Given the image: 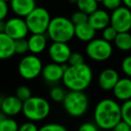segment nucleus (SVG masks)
<instances>
[{"instance_id":"obj_16","label":"nucleus","mask_w":131,"mask_h":131,"mask_svg":"<svg viewBox=\"0 0 131 131\" xmlns=\"http://www.w3.org/2000/svg\"><path fill=\"white\" fill-rule=\"evenodd\" d=\"M9 6L12 12L22 18H25L37 7L35 0H11Z\"/></svg>"},{"instance_id":"obj_13","label":"nucleus","mask_w":131,"mask_h":131,"mask_svg":"<svg viewBox=\"0 0 131 131\" xmlns=\"http://www.w3.org/2000/svg\"><path fill=\"white\" fill-rule=\"evenodd\" d=\"M119 78V75L117 70L110 68H105L98 77L99 87L103 91H112Z\"/></svg>"},{"instance_id":"obj_24","label":"nucleus","mask_w":131,"mask_h":131,"mask_svg":"<svg viewBox=\"0 0 131 131\" xmlns=\"http://www.w3.org/2000/svg\"><path fill=\"white\" fill-rule=\"evenodd\" d=\"M121 119L131 127V100L121 104Z\"/></svg>"},{"instance_id":"obj_39","label":"nucleus","mask_w":131,"mask_h":131,"mask_svg":"<svg viewBox=\"0 0 131 131\" xmlns=\"http://www.w3.org/2000/svg\"><path fill=\"white\" fill-rule=\"evenodd\" d=\"M5 27H6V22L0 21V32H5Z\"/></svg>"},{"instance_id":"obj_22","label":"nucleus","mask_w":131,"mask_h":131,"mask_svg":"<svg viewBox=\"0 0 131 131\" xmlns=\"http://www.w3.org/2000/svg\"><path fill=\"white\" fill-rule=\"evenodd\" d=\"M19 125L12 117L0 113V131H18Z\"/></svg>"},{"instance_id":"obj_21","label":"nucleus","mask_w":131,"mask_h":131,"mask_svg":"<svg viewBox=\"0 0 131 131\" xmlns=\"http://www.w3.org/2000/svg\"><path fill=\"white\" fill-rule=\"evenodd\" d=\"M113 42L115 47L120 51L131 50V33L129 31L118 32Z\"/></svg>"},{"instance_id":"obj_11","label":"nucleus","mask_w":131,"mask_h":131,"mask_svg":"<svg viewBox=\"0 0 131 131\" xmlns=\"http://www.w3.org/2000/svg\"><path fill=\"white\" fill-rule=\"evenodd\" d=\"M48 54L52 62L64 65L68 64V59L72 54V49L68 43L52 42L48 49Z\"/></svg>"},{"instance_id":"obj_7","label":"nucleus","mask_w":131,"mask_h":131,"mask_svg":"<svg viewBox=\"0 0 131 131\" xmlns=\"http://www.w3.org/2000/svg\"><path fill=\"white\" fill-rule=\"evenodd\" d=\"M85 53L90 59L96 62H103L112 56L113 47L111 42L102 38H94L86 44Z\"/></svg>"},{"instance_id":"obj_36","label":"nucleus","mask_w":131,"mask_h":131,"mask_svg":"<svg viewBox=\"0 0 131 131\" xmlns=\"http://www.w3.org/2000/svg\"><path fill=\"white\" fill-rule=\"evenodd\" d=\"M77 131H99V127H97L95 123L85 122V123H83L78 127V130Z\"/></svg>"},{"instance_id":"obj_2","label":"nucleus","mask_w":131,"mask_h":131,"mask_svg":"<svg viewBox=\"0 0 131 131\" xmlns=\"http://www.w3.org/2000/svg\"><path fill=\"white\" fill-rule=\"evenodd\" d=\"M93 78V72L90 66L84 63L78 66H69L64 72V85L69 91L84 92L90 86Z\"/></svg>"},{"instance_id":"obj_41","label":"nucleus","mask_w":131,"mask_h":131,"mask_svg":"<svg viewBox=\"0 0 131 131\" xmlns=\"http://www.w3.org/2000/svg\"><path fill=\"white\" fill-rule=\"evenodd\" d=\"M4 1H6V2H10L11 0H4Z\"/></svg>"},{"instance_id":"obj_12","label":"nucleus","mask_w":131,"mask_h":131,"mask_svg":"<svg viewBox=\"0 0 131 131\" xmlns=\"http://www.w3.org/2000/svg\"><path fill=\"white\" fill-rule=\"evenodd\" d=\"M23 104L24 102H22L16 95L6 96L0 102L1 112L7 117H15L22 112Z\"/></svg>"},{"instance_id":"obj_25","label":"nucleus","mask_w":131,"mask_h":131,"mask_svg":"<svg viewBox=\"0 0 131 131\" xmlns=\"http://www.w3.org/2000/svg\"><path fill=\"white\" fill-rule=\"evenodd\" d=\"M66 94H67L66 91L60 86H55L49 92L50 99L55 102H63Z\"/></svg>"},{"instance_id":"obj_26","label":"nucleus","mask_w":131,"mask_h":131,"mask_svg":"<svg viewBox=\"0 0 131 131\" xmlns=\"http://www.w3.org/2000/svg\"><path fill=\"white\" fill-rule=\"evenodd\" d=\"M15 54L24 55L29 51L28 40L26 39H20L15 40Z\"/></svg>"},{"instance_id":"obj_27","label":"nucleus","mask_w":131,"mask_h":131,"mask_svg":"<svg viewBox=\"0 0 131 131\" xmlns=\"http://www.w3.org/2000/svg\"><path fill=\"white\" fill-rule=\"evenodd\" d=\"M102 39L109 42H112L114 41V40L116 39L117 35H118V31L112 27V26L110 24L109 26L105 28V29L102 30Z\"/></svg>"},{"instance_id":"obj_23","label":"nucleus","mask_w":131,"mask_h":131,"mask_svg":"<svg viewBox=\"0 0 131 131\" xmlns=\"http://www.w3.org/2000/svg\"><path fill=\"white\" fill-rule=\"evenodd\" d=\"M75 4L79 11H82L87 15H90L99 8V3L96 0H77Z\"/></svg>"},{"instance_id":"obj_5","label":"nucleus","mask_w":131,"mask_h":131,"mask_svg":"<svg viewBox=\"0 0 131 131\" xmlns=\"http://www.w3.org/2000/svg\"><path fill=\"white\" fill-rule=\"evenodd\" d=\"M62 103L66 112L73 118L84 116L89 109V99L84 92H68Z\"/></svg>"},{"instance_id":"obj_4","label":"nucleus","mask_w":131,"mask_h":131,"mask_svg":"<svg viewBox=\"0 0 131 131\" xmlns=\"http://www.w3.org/2000/svg\"><path fill=\"white\" fill-rule=\"evenodd\" d=\"M50 104L45 98L40 96H31L23 104L22 113L29 121H42L50 113Z\"/></svg>"},{"instance_id":"obj_43","label":"nucleus","mask_w":131,"mask_h":131,"mask_svg":"<svg viewBox=\"0 0 131 131\" xmlns=\"http://www.w3.org/2000/svg\"><path fill=\"white\" fill-rule=\"evenodd\" d=\"M130 131H131V130H130Z\"/></svg>"},{"instance_id":"obj_18","label":"nucleus","mask_w":131,"mask_h":131,"mask_svg":"<svg viewBox=\"0 0 131 131\" xmlns=\"http://www.w3.org/2000/svg\"><path fill=\"white\" fill-rule=\"evenodd\" d=\"M15 54V40L6 32H0V60L9 59Z\"/></svg>"},{"instance_id":"obj_32","label":"nucleus","mask_w":131,"mask_h":131,"mask_svg":"<svg viewBox=\"0 0 131 131\" xmlns=\"http://www.w3.org/2000/svg\"><path fill=\"white\" fill-rule=\"evenodd\" d=\"M39 131H68L63 125L58 123H49L39 128Z\"/></svg>"},{"instance_id":"obj_19","label":"nucleus","mask_w":131,"mask_h":131,"mask_svg":"<svg viewBox=\"0 0 131 131\" xmlns=\"http://www.w3.org/2000/svg\"><path fill=\"white\" fill-rule=\"evenodd\" d=\"M28 46L31 54L39 55L46 49L48 45L47 34H31L28 38Z\"/></svg>"},{"instance_id":"obj_1","label":"nucleus","mask_w":131,"mask_h":131,"mask_svg":"<svg viewBox=\"0 0 131 131\" xmlns=\"http://www.w3.org/2000/svg\"><path fill=\"white\" fill-rule=\"evenodd\" d=\"M93 120L96 126L102 130H112L121 121V105L111 98L101 100L93 111Z\"/></svg>"},{"instance_id":"obj_33","label":"nucleus","mask_w":131,"mask_h":131,"mask_svg":"<svg viewBox=\"0 0 131 131\" xmlns=\"http://www.w3.org/2000/svg\"><path fill=\"white\" fill-rule=\"evenodd\" d=\"M84 63V58L79 52H72L68 64L69 66H78Z\"/></svg>"},{"instance_id":"obj_9","label":"nucleus","mask_w":131,"mask_h":131,"mask_svg":"<svg viewBox=\"0 0 131 131\" xmlns=\"http://www.w3.org/2000/svg\"><path fill=\"white\" fill-rule=\"evenodd\" d=\"M111 25L118 32H127L131 30V10L124 6L111 14Z\"/></svg>"},{"instance_id":"obj_29","label":"nucleus","mask_w":131,"mask_h":131,"mask_svg":"<svg viewBox=\"0 0 131 131\" xmlns=\"http://www.w3.org/2000/svg\"><path fill=\"white\" fill-rule=\"evenodd\" d=\"M88 16L86 14L83 13L82 11H77L71 15L70 17V20L71 22L73 23L75 25H78V24H84V23H87L88 22Z\"/></svg>"},{"instance_id":"obj_17","label":"nucleus","mask_w":131,"mask_h":131,"mask_svg":"<svg viewBox=\"0 0 131 131\" xmlns=\"http://www.w3.org/2000/svg\"><path fill=\"white\" fill-rule=\"evenodd\" d=\"M112 93L117 101L127 102L131 100V78L130 77H122L119 78L116 85L112 90Z\"/></svg>"},{"instance_id":"obj_38","label":"nucleus","mask_w":131,"mask_h":131,"mask_svg":"<svg viewBox=\"0 0 131 131\" xmlns=\"http://www.w3.org/2000/svg\"><path fill=\"white\" fill-rule=\"evenodd\" d=\"M122 4L124 5V6L131 10V0H122Z\"/></svg>"},{"instance_id":"obj_8","label":"nucleus","mask_w":131,"mask_h":131,"mask_svg":"<svg viewBox=\"0 0 131 131\" xmlns=\"http://www.w3.org/2000/svg\"><path fill=\"white\" fill-rule=\"evenodd\" d=\"M43 64L38 55H25L18 64V73L25 80H33L41 75Z\"/></svg>"},{"instance_id":"obj_37","label":"nucleus","mask_w":131,"mask_h":131,"mask_svg":"<svg viewBox=\"0 0 131 131\" xmlns=\"http://www.w3.org/2000/svg\"><path fill=\"white\" fill-rule=\"evenodd\" d=\"M130 130H131V127L126 122H124L123 120L118 122L112 129V131H130Z\"/></svg>"},{"instance_id":"obj_10","label":"nucleus","mask_w":131,"mask_h":131,"mask_svg":"<svg viewBox=\"0 0 131 131\" xmlns=\"http://www.w3.org/2000/svg\"><path fill=\"white\" fill-rule=\"evenodd\" d=\"M5 32L14 40H16L20 39H26L30 31L25 19L15 16L6 21Z\"/></svg>"},{"instance_id":"obj_14","label":"nucleus","mask_w":131,"mask_h":131,"mask_svg":"<svg viewBox=\"0 0 131 131\" xmlns=\"http://www.w3.org/2000/svg\"><path fill=\"white\" fill-rule=\"evenodd\" d=\"M64 70L63 66L59 64L54 63H48L47 65L43 66L41 75L43 79L49 84H56L59 81H62L64 75Z\"/></svg>"},{"instance_id":"obj_34","label":"nucleus","mask_w":131,"mask_h":131,"mask_svg":"<svg viewBox=\"0 0 131 131\" xmlns=\"http://www.w3.org/2000/svg\"><path fill=\"white\" fill-rule=\"evenodd\" d=\"M10 6L8 2L0 0V21H5L9 13Z\"/></svg>"},{"instance_id":"obj_42","label":"nucleus","mask_w":131,"mask_h":131,"mask_svg":"<svg viewBox=\"0 0 131 131\" xmlns=\"http://www.w3.org/2000/svg\"><path fill=\"white\" fill-rule=\"evenodd\" d=\"M0 113H1V109H0Z\"/></svg>"},{"instance_id":"obj_35","label":"nucleus","mask_w":131,"mask_h":131,"mask_svg":"<svg viewBox=\"0 0 131 131\" xmlns=\"http://www.w3.org/2000/svg\"><path fill=\"white\" fill-rule=\"evenodd\" d=\"M18 131H39V127L35 124V122L28 120L26 122H24L21 126H19Z\"/></svg>"},{"instance_id":"obj_28","label":"nucleus","mask_w":131,"mask_h":131,"mask_svg":"<svg viewBox=\"0 0 131 131\" xmlns=\"http://www.w3.org/2000/svg\"><path fill=\"white\" fill-rule=\"evenodd\" d=\"M15 95L20 99L22 102H25L26 100H28L29 98H31V91L27 85H20L16 89V93Z\"/></svg>"},{"instance_id":"obj_3","label":"nucleus","mask_w":131,"mask_h":131,"mask_svg":"<svg viewBox=\"0 0 131 131\" xmlns=\"http://www.w3.org/2000/svg\"><path fill=\"white\" fill-rule=\"evenodd\" d=\"M46 34L52 42L68 43L75 37V24L69 18L61 15L53 17Z\"/></svg>"},{"instance_id":"obj_20","label":"nucleus","mask_w":131,"mask_h":131,"mask_svg":"<svg viewBox=\"0 0 131 131\" xmlns=\"http://www.w3.org/2000/svg\"><path fill=\"white\" fill-rule=\"evenodd\" d=\"M96 31L89 24V23H84L82 24L75 26V37L83 42H89L95 38Z\"/></svg>"},{"instance_id":"obj_15","label":"nucleus","mask_w":131,"mask_h":131,"mask_svg":"<svg viewBox=\"0 0 131 131\" xmlns=\"http://www.w3.org/2000/svg\"><path fill=\"white\" fill-rule=\"evenodd\" d=\"M88 23L95 31H102L111 24V15L105 9H97L88 16Z\"/></svg>"},{"instance_id":"obj_30","label":"nucleus","mask_w":131,"mask_h":131,"mask_svg":"<svg viewBox=\"0 0 131 131\" xmlns=\"http://www.w3.org/2000/svg\"><path fill=\"white\" fill-rule=\"evenodd\" d=\"M120 68H121V71L123 72L124 75L131 78V55L126 56L122 59Z\"/></svg>"},{"instance_id":"obj_6","label":"nucleus","mask_w":131,"mask_h":131,"mask_svg":"<svg viewBox=\"0 0 131 131\" xmlns=\"http://www.w3.org/2000/svg\"><path fill=\"white\" fill-rule=\"evenodd\" d=\"M24 19L31 34H45L51 21V16L46 8L36 7Z\"/></svg>"},{"instance_id":"obj_31","label":"nucleus","mask_w":131,"mask_h":131,"mask_svg":"<svg viewBox=\"0 0 131 131\" xmlns=\"http://www.w3.org/2000/svg\"><path fill=\"white\" fill-rule=\"evenodd\" d=\"M102 3L105 10L112 12L121 6L122 0H102Z\"/></svg>"},{"instance_id":"obj_40","label":"nucleus","mask_w":131,"mask_h":131,"mask_svg":"<svg viewBox=\"0 0 131 131\" xmlns=\"http://www.w3.org/2000/svg\"><path fill=\"white\" fill-rule=\"evenodd\" d=\"M96 1H97V2H98V3H100V2H102V0H96Z\"/></svg>"}]
</instances>
